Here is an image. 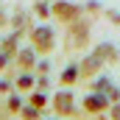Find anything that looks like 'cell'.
Masks as SVG:
<instances>
[{
  "mask_svg": "<svg viewBox=\"0 0 120 120\" xmlns=\"http://www.w3.org/2000/svg\"><path fill=\"white\" fill-rule=\"evenodd\" d=\"M115 115H117V117H120V106H117V112H115Z\"/></svg>",
  "mask_w": 120,
  "mask_h": 120,
  "instance_id": "6da1fadb",
  "label": "cell"
}]
</instances>
